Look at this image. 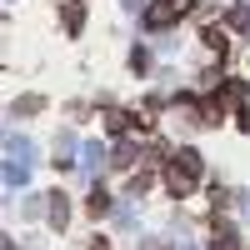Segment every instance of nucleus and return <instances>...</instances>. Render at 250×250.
I'll list each match as a JSON object with an SVG mask.
<instances>
[{
	"mask_svg": "<svg viewBox=\"0 0 250 250\" xmlns=\"http://www.w3.org/2000/svg\"><path fill=\"white\" fill-rule=\"evenodd\" d=\"M200 170H205V160L195 150H180L170 165H165V185H170V195H190L195 180H200Z\"/></svg>",
	"mask_w": 250,
	"mask_h": 250,
	"instance_id": "obj_1",
	"label": "nucleus"
},
{
	"mask_svg": "<svg viewBox=\"0 0 250 250\" xmlns=\"http://www.w3.org/2000/svg\"><path fill=\"white\" fill-rule=\"evenodd\" d=\"M180 15V5H170V0H160V5H145V25L150 30H165L170 20Z\"/></svg>",
	"mask_w": 250,
	"mask_h": 250,
	"instance_id": "obj_2",
	"label": "nucleus"
},
{
	"mask_svg": "<svg viewBox=\"0 0 250 250\" xmlns=\"http://www.w3.org/2000/svg\"><path fill=\"white\" fill-rule=\"evenodd\" d=\"M60 20H65V30H70V35H80V25H85V10H80V0H65V5H60Z\"/></svg>",
	"mask_w": 250,
	"mask_h": 250,
	"instance_id": "obj_3",
	"label": "nucleus"
},
{
	"mask_svg": "<svg viewBox=\"0 0 250 250\" xmlns=\"http://www.w3.org/2000/svg\"><path fill=\"white\" fill-rule=\"evenodd\" d=\"M200 40H205V45H210L215 55H225V50H230V35H225L220 25H205V35H200Z\"/></svg>",
	"mask_w": 250,
	"mask_h": 250,
	"instance_id": "obj_4",
	"label": "nucleus"
},
{
	"mask_svg": "<svg viewBox=\"0 0 250 250\" xmlns=\"http://www.w3.org/2000/svg\"><path fill=\"white\" fill-rule=\"evenodd\" d=\"M5 155H10V160H25V165H30V160H35V145H30V140H15V135H10V140H5Z\"/></svg>",
	"mask_w": 250,
	"mask_h": 250,
	"instance_id": "obj_5",
	"label": "nucleus"
},
{
	"mask_svg": "<svg viewBox=\"0 0 250 250\" xmlns=\"http://www.w3.org/2000/svg\"><path fill=\"white\" fill-rule=\"evenodd\" d=\"M210 250H240V245H235V230H230V225H220V220H215V240H210Z\"/></svg>",
	"mask_w": 250,
	"mask_h": 250,
	"instance_id": "obj_6",
	"label": "nucleus"
},
{
	"mask_svg": "<svg viewBox=\"0 0 250 250\" xmlns=\"http://www.w3.org/2000/svg\"><path fill=\"white\" fill-rule=\"evenodd\" d=\"M220 100H225V105H240V100H245V80H225V85H220Z\"/></svg>",
	"mask_w": 250,
	"mask_h": 250,
	"instance_id": "obj_7",
	"label": "nucleus"
},
{
	"mask_svg": "<svg viewBox=\"0 0 250 250\" xmlns=\"http://www.w3.org/2000/svg\"><path fill=\"white\" fill-rule=\"evenodd\" d=\"M100 160H105V150H100V140H90V145H80V165H85V170H95Z\"/></svg>",
	"mask_w": 250,
	"mask_h": 250,
	"instance_id": "obj_8",
	"label": "nucleus"
},
{
	"mask_svg": "<svg viewBox=\"0 0 250 250\" xmlns=\"http://www.w3.org/2000/svg\"><path fill=\"white\" fill-rule=\"evenodd\" d=\"M65 220H70V205H65V195L55 190L50 195V225H65Z\"/></svg>",
	"mask_w": 250,
	"mask_h": 250,
	"instance_id": "obj_9",
	"label": "nucleus"
},
{
	"mask_svg": "<svg viewBox=\"0 0 250 250\" xmlns=\"http://www.w3.org/2000/svg\"><path fill=\"white\" fill-rule=\"evenodd\" d=\"M85 210H90V215H105V210H110V195L100 190V185L90 190V200H85Z\"/></svg>",
	"mask_w": 250,
	"mask_h": 250,
	"instance_id": "obj_10",
	"label": "nucleus"
},
{
	"mask_svg": "<svg viewBox=\"0 0 250 250\" xmlns=\"http://www.w3.org/2000/svg\"><path fill=\"white\" fill-rule=\"evenodd\" d=\"M70 155H75V135H60L55 140V165H70Z\"/></svg>",
	"mask_w": 250,
	"mask_h": 250,
	"instance_id": "obj_11",
	"label": "nucleus"
},
{
	"mask_svg": "<svg viewBox=\"0 0 250 250\" xmlns=\"http://www.w3.org/2000/svg\"><path fill=\"white\" fill-rule=\"evenodd\" d=\"M25 175H30L25 160H10V165H5V185H25Z\"/></svg>",
	"mask_w": 250,
	"mask_h": 250,
	"instance_id": "obj_12",
	"label": "nucleus"
},
{
	"mask_svg": "<svg viewBox=\"0 0 250 250\" xmlns=\"http://www.w3.org/2000/svg\"><path fill=\"white\" fill-rule=\"evenodd\" d=\"M125 125H130V115H120V110H105V130H110V135H120Z\"/></svg>",
	"mask_w": 250,
	"mask_h": 250,
	"instance_id": "obj_13",
	"label": "nucleus"
},
{
	"mask_svg": "<svg viewBox=\"0 0 250 250\" xmlns=\"http://www.w3.org/2000/svg\"><path fill=\"white\" fill-rule=\"evenodd\" d=\"M40 105H45V100H40V95H25V100H20V105H15V115H35Z\"/></svg>",
	"mask_w": 250,
	"mask_h": 250,
	"instance_id": "obj_14",
	"label": "nucleus"
},
{
	"mask_svg": "<svg viewBox=\"0 0 250 250\" xmlns=\"http://www.w3.org/2000/svg\"><path fill=\"white\" fill-rule=\"evenodd\" d=\"M230 25H235V30H250V10H245V5L230 10Z\"/></svg>",
	"mask_w": 250,
	"mask_h": 250,
	"instance_id": "obj_15",
	"label": "nucleus"
},
{
	"mask_svg": "<svg viewBox=\"0 0 250 250\" xmlns=\"http://www.w3.org/2000/svg\"><path fill=\"white\" fill-rule=\"evenodd\" d=\"M130 190H135V195L150 190V170H135V175H130Z\"/></svg>",
	"mask_w": 250,
	"mask_h": 250,
	"instance_id": "obj_16",
	"label": "nucleus"
},
{
	"mask_svg": "<svg viewBox=\"0 0 250 250\" xmlns=\"http://www.w3.org/2000/svg\"><path fill=\"white\" fill-rule=\"evenodd\" d=\"M140 5H145V0H125V10H140Z\"/></svg>",
	"mask_w": 250,
	"mask_h": 250,
	"instance_id": "obj_17",
	"label": "nucleus"
},
{
	"mask_svg": "<svg viewBox=\"0 0 250 250\" xmlns=\"http://www.w3.org/2000/svg\"><path fill=\"white\" fill-rule=\"evenodd\" d=\"M170 5H180V10H185V5H190V0H170Z\"/></svg>",
	"mask_w": 250,
	"mask_h": 250,
	"instance_id": "obj_18",
	"label": "nucleus"
}]
</instances>
